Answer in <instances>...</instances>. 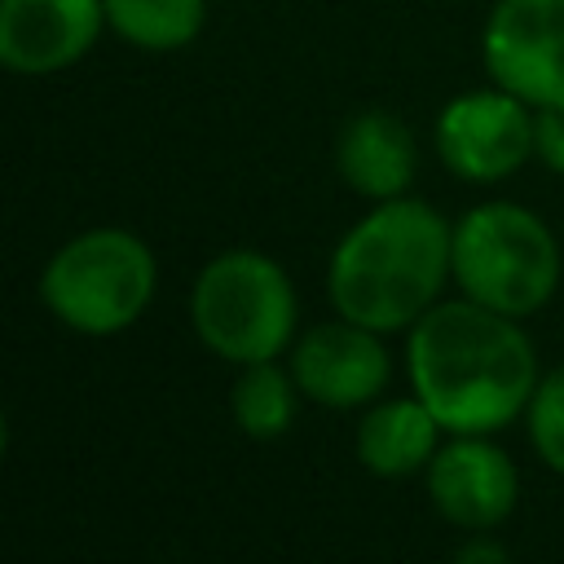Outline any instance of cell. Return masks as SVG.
Returning a JSON list of instances; mask_svg holds the SVG:
<instances>
[{
	"instance_id": "1",
	"label": "cell",
	"mask_w": 564,
	"mask_h": 564,
	"mask_svg": "<svg viewBox=\"0 0 564 564\" xmlns=\"http://www.w3.org/2000/svg\"><path fill=\"white\" fill-rule=\"evenodd\" d=\"M410 392L449 436H494L524 419L538 388V352L520 317L467 295L436 300L405 330Z\"/></svg>"
},
{
	"instance_id": "2",
	"label": "cell",
	"mask_w": 564,
	"mask_h": 564,
	"mask_svg": "<svg viewBox=\"0 0 564 564\" xmlns=\"http://www.w3.org/2000/svg\"><path fill=\"white\" fill-rule=\"evenodd\" d=\"M454 278V225L423 198L375 203L330 251L326 295L335 317L379 335L410 330Z\"/></svg>"
},
{
	"instance_id": "3",
	"label": "cell",
	"mask_w": 564,
	"mask_h": 564,
	"mask_svg": "<svg viewBox=\"0 0 564 564\" xmlns=\"http://www.w3.org/2000/svg\"><path fill=\"white\" fill-rule=\"evenodd\" d=\"M189 322L198 344L229 366L278 361L300 322L295 282L273 256L229 247L198 269L189 286Z\"/></svg>"
},
{
	"instance_id": "4",
	"label": "cell",
	"mask_w": 564,
	"mask_h": 564,
	"mask_svg": "<svg viewBox=\"0 0 564 564\" xmlns=\"http://www.w3.org/2000/svg\"><path fill=\"white\" fill-rule=\"evenodd\" d=\"M560 242L551 225L511 198L476 203L454 220V282L458 295L507 313H538L560 286Z\"/></svg>"
},
{
	"instance_id": "5",
	"label": "cell",
	"mask_w": 564,
	"mask_h": 564,
	"mask_svg": "<svg viewBox=\"0 0 564 564\" xmlns=\"http://www.w3.org/2000/svg\"><path fill=\"white\" fill-rule=\"evenodd\" d=\"M159 264L145 238L119 225L84 229L66 238L44 273H40V300L44 308L75 335H119L128 330L154 300Z\"/></svg>"
},
{
	"instance_id": "6",
	"label": "cell",
	"mask_w": 564,
	"mask_h": 564,
	"mask_svg": "<svg viewBox=\"0 0 564 564\" xmlns=\"http://www.w3.org/2000/svg\"><path fill=\"white\" fill-rule=\"evenodd\" d=\"M432 141L454 176L471 185L507 181L533 159V106L498 84L458 93L441 106Z\"/></svg>"
},
{
	"instance_id": "7",
	"label": "cell",
	"mask_w": 564,
	"mask_h": 564,
	"mask_svg": "<svg viewBox=\"0 0 564 564\" xmlns=\"http://www.w3.org/2000/svg\"><path fill=\"white\" fill-rule=\"evenodd\" d=\"M480 57L489 84L529 106L564 97V0H498L485 18Z\"/></svg>"
},
{
	"instance_id": "8",
	"label": "cell",
	"mask_w": 564,
	"mask_h": 564,
	"mask_svg": "<svg viewBox=\"0 0 564 564\" xmlns=\"http://www.w3.org/2000/svg\"><path fill=\"white\" fill-rule=\"evenodd\" d=\"M291 375L300 397L326 410H357L383 397L392 379V357L379 330L335 317L291 344Z\"/></svg>"
},
{
	"instance_id": "9",
	"label": "cell",
	"mask_w": 564,
	"mask_h": 564,
	"mask_svg": "<svg viewBox=\"0 0 564 564\" xmlns=\"http://www.w3.org/2000/svg\"><path fill=\"white\" fill-rule=\"evenodd\" d=\"M423 480L432 507L467 533L498 529L520 498V471L494 436H449L432 454Z\"/></svg>"
},
{
	"instance_id": "10",
	"label": "cell",
	"mask_w": 564,
	"mask_h": 564,
	"mask_svg": "<svg viewBox=\"0 0 564 564\" xmlns=\"http://www.w3.org/2000/svg\"><path fill=\"white\" fill-rule=\"evenodd\" d=\"M106 31V0H0V66L57 75Z\"/></svg>"
},
{
	"instance_id": "11",
	"label": "cell",
	"mask_w": 564,
	"mask_h": 564,
	"mask_svg": "<svg viewBox=\"0 0 564 564\" xmlns=\"http://www.w3.org/2000/svg\"><path fill=\"white\" fill-rule=\"evenodd\" d=\"M335 172L352 194L370 203L401 198L419 172L414 132L392 110H357L335 137Z\"/></svg>"
},
{
	"instance_id": "12",
	"label": "cell",
	"mask_w": 564,
	"mask_h": 564,
	"mask_svg": "<svg viewBox=\"0 0 564 564\" xmlns=\"http://www.w3.org/2000/svg\"><path fill=\"white\" fill-rule=\"evenodd\" d=\"M441 423L436 414L410 392V397H388L370 401V410L357 423L352 449L361 467L379 480H405L414 471H427L432 454L441 449Z\"/></svg>"
},
{
	"instance_id": "13",
	"label": "cell",
	"mask_w": 564,
	"mask_h": 564,
	"mask_svg": "<svg viewBox=\"0 0 564 564\" xmlns=\"http://www.w3.org/2000/svg\"><path fill=\"white\" fill-rule=\"evenodd\" d=\"M295 405H300V388H295L291 366L286 370L278 361L238 366V379L229 388V414H234V427L242 436L273 441L282 432H291Z\"/></svg>"
},
{
	"instance_id": "14",
	"label": "cell",
	"mask_w": 564,
	"mask_h": 564,
	"mask_svg": "<svg viewBox=\"0 0 564 564\" xmlns=\"http://www.w3.org/2000/svg\"><path fill=\"white\" fill-rule=\"evenodd\" d=\"M207 0H106V26L145 53H172L198 40Z\"/></svg>"
},
{
	"instance_id": "15",
	"label": "cell",
	"mask_w": 564,
	"mask_h": 564,
	"mask_svg": "<svg viewBox=\"0 0 564 564\" xmlns=\"http://www.w3.org/2000/svg\"><path fill=\"white\" fill-rule=\"evenodd\" d=\"M524 419H529V445L542 458V467L564 476V366L538 379Z\"/></svg>"
},
{
	"instance_id": "16",
	"label": "cell",
	"mask_w": 564,
	"mask_h": 564,
	"mask_svg": "<svg viewBox=\"0 0 564 564\" xmlns=\"http://www.w3.org/2000/svg\"><path fill=\"white\" fill-rule=\"evenodd\" d=\"M533 159L564 176V97L533 106Z\"/></svg>"
},
{
	"instance_id": "17",
	"label": "cell",
	"mask_w": 564,
	"mask_h": 564,
	"mask_svg": "<svg viewBox=\"0 0 564 564\" xmlns=\"http://www.w3.org/2000/svg\"><path fill=\"white\" fill-rule=\"evenodd\" d=\"M449 564H511V555H507V546H502L498 538H489V529H485V533H471L467 542H458V551H454Z\"/></svg>"
}]
</instances>
